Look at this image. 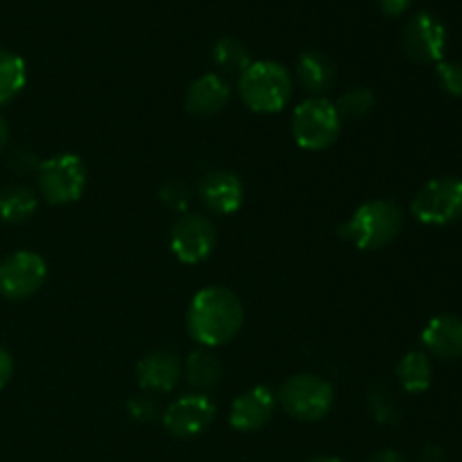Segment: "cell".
<instances>
[{
  "label": "cell",
  "instance_id": "1",
  "mask_svg": "<svg viewBox=\"0 0 462 462\" xmlns=\"http://www.w3.org/2000/svg\"><path fill=\"white\" fill-rule=\"evenodd\" d=\"M244 323V307L230 289L208 287L192 298L188 329L194 341L206 347H219L233 341Z\"/></svg>",
  "mask_w": 462,
  "mask_h": 462
},
{
  "label": "cell",
  "instance_id": "2",
  "mask_svg": "<svg viewBox=\"0 0 462 462\" xmlns=\"http://www.w3.org/2000/svg\"><path fill=\"white\" fill-rule=\"evenodd\" d=\"M402 226L404 217L400 208L386 199H377L356 208L350 221L338 228V235L361 251H379L395 242L397 235L402 233Z\"/></svg>",
  "mask_w": 462,
  "mask_h": 462
},
{
  "label": "cell",
  "instance_id": "3",
  "mask_svg": "<svg viewBox=\"0 0 462 462\" xmlns=\"http://www.w3.org/2000/svg\"><path fill=\"white\" fill-rule=\"evenodd\" d=\"M293 81L284 66L275 61H253L239 75V95L255 113H278L291 97Z\"/></svg>",
  "mask_w": 462,
  "mask_h": 462
},
{
  "label": "cell",
  "instance_id": "4",
  "mask_svg": "<svg viewBox=\"0 0 462 462\" xmlns=\"http://www.w3.org/2000/svg\"><path fill=\"white\" fill-rule=\"evenodd\" d=\"M291 131L296 144L307 152L332 147L341 134V116L328 97H310L293 111Z\"/></svg>",
  "mask_w": 462,
  "mask_h": 462
},
{
  "label": "cell",
  "instance_id": "5",
  "mask_svg": "<svg viewBox=\"0 0 462 462\" xmlns=\"http://www.w3.org/2000/svg\"><path fill=\"white\" fill-rule=\"evenodd\" d=\"M36 180L43 199L52 206H66L77 201L84 194L88 183V171L84 161L75 153H61L48 161L39 162L36 167Z\"/></svg>",
  "mask_w": 462,
  "mask_h": 462
},
{
  "label": "cell",
  "instance_id": "6",
  "mask_svg": "<svg viewBox=\"0 0 462 462\" xmlns=\"http://www.w3.org/2000/svg\"><path fill=\"white\" fill-rule=\"evenodd\" d=\"M278 402L291 418L316 422L332 411L334 388L319 374H296L280 388Z\"/></svg>",
  "mask_w": 462,
  "mask_h": 462
},
{
  "label": "cell",
  "instance_id": "7",
  "mask_svg": "<svg viewBox=\"0 0 462 462\" xmlns=\"http://www.w3.org/2000/svg\"><path fill=\"white\" fill-rule=\"evenodd\" d=\"M411 212L429 226H447L462 219V180L445 176L427 183L415 194Z\"/></svg>",
  "mask_w": 462,
  "mask_h": 462
},
{
  "label": "cell",
  "instance_id": "8",
  "mask_svg": "<svg viewBox=\"0 0 462 462\" xmlns=\"http://www.w3.org/2000/svg\"><path fill=\"white\" fill-rule=\"evenodd\" d=\"M48 266L39 253L18 251L0 262V293L9 300L34 296L45 282Z\"/></svg>",
  "mask_w": 462,
  "mask_h": 462
},
{
  "label": "cell",
  "instance_id": "9",
  "mask_svg": "<svg viewBox=\"0 0 462 462\" xmlns=\"http://www.w3.org/2000/svg\"><path fill=\"white\" fill-rule=\"evenodd\" d=\"M402 45L411 61L440 63L447 48V30L438 16L429 12H418L406 23Z\"/></svg>",
  "mask_w": 462,
  "mask_h": 462
},
{
  "label": "cell",
  "instance_id": "10",
  "mask_svg": "<svg viewBox=\"0 0 462 462\" xmlns=\"http://www.w3.org/2000/svg\"><path fill=\"white\" fill-rule=\"evenodd\" d=\"M217 246V233L210 219L183 215L171 228V251L183 264H201Z\"/></svg>",
  "mask_w": 462,
  "mask_h": 462
},
{
  "label": "cell",
  "instance_id": "11",
  "mask_svg": "<svg viewBox=\"0 0 462 462\" xmlns=\"http://www.w3.org/2000/svg\"><path fill=\"white\" fill-rule=\"evenodd\" d=\"M215 404L206 395H185L162 415V424L176 438H194L206 431L215 420Z\"/></svg>",
  "mask_w": 462,
  "mask_h": 462
},
{
  "label": "cell",
  "instance_id": "12",
  "mask_svg": "<svg viewBox=\"0 0 462 462\" xmlns=\"http://www.w3.org/2000/svg\"><path fill=\"white\" fill-rule=\"evenodd\" d=\"M278 406V397L271 388L255 386L251 391L242 393L237 400L233 402L230 409V424L237 431H260L262 427L271 422Z\"/></svg>",
  "mask_w": 462,
  "mask_h": 462
},
{
  "label": "cell",
  "instance_id": "13",
  "mask_svg": "<svg viewBox=\"0 0 462 462\" xmlns=\"http://www.w3.org/2000/svg\"><path fill=\"white\" fill-rule=\"evenodd\" d=\"M201 201L217 215H233L244 203V183L233 171H210L199 185Z\"/></svg>",
  "mask_w": 462,
  "mask_h": 462
},
{
  "label": "cell",
  "instance_id": "14",
  "mask_svg": "<svg viewBox=\"0 0 462 462\" xmlns=\"http://www.w3.org/2000/svg\"><path fill=\"white\" fill-rule=\"evenodd\" d=\"M422 343L438 359H462V319L449 314L431 319L422 332Z\"/></svg>",
  "mask_w": 462,
  "mask_h": 462
},
{
  "label": "cell",
  "instance_id": "15",
  "mask_svg": "<svg viewBox=\"0 0 462 462\" xmlns=\"http://www.w3.org/2000/svg\"><path fill=\"white\" fill-rule=\"evenodd\" d=\"M180 379V361L174 352H149L138 364V383L149 393L174 391Z\"/></svg>",
  "mask_w": 462,
  "mask_h": 462
},
{
  "label": "cell",
  "instance_id": "16",
  "mask_svg": "<svg viewBox=\"0 0 462 462\" xmlns=\"http://www.w3.org/2000/svg\"><path fill=\"white\" fill-rule=\"evenodd\" d=\"M230 99V86L221 75H203L197 81H192L185 95V106L194 116H215L224 111V106Z\"/></svg>",
  "mask_w": 462,
  "mask_h": 462
},
{
  "label": "cell",
  "instance_id": "17",
  "mask_svg": "<svg viewBox=\"0 0 462 462\" xmlns=\"http://www.w3.org/2000/svg\"><path fill=\"white\" fill-rule=\"evenodd\" d=\"M298 79L307 93L325 97V93H329L337 84V66L328 54L311 50L298 59Z\"/></svg>",
  "mask_w": 462,
  "mask_h": 462
},
{
  "label": "cell",
  "instance_id": "18",
  "mask_svg": "<svg viewBox=\"0 0 462 462\" xmlns=\"http://www.w3.org/2000/svg\"><path fill=\"white\" fill-rule=\"evenodd\" d=\"M36 210V197L25 185H7L0 189V221L23 224Z\"/></svg>",
  "mask_w": 462,
  "mask_h": 462
},
{
  "label": "cell",
  "instance_id": "19",
  "mask_svg": "<svg viewBox=\"0 0 462 462\" xmlns=\"http://www.w3.org/2000/svg\"><path fill=\"white\" fill-rule=\"evenodd\" d=\"M431 361L424 352H409L404 359L397 365V379H400L402 388L406 393H413V395H420V393L429 391L431 386Z\"/></svg>",
  "mask_w": 462,
  "mask_h": 462
},
{
  "label": "cell",
  "instance_id": "20",
  "mask_svg": "<svg viewBox=\"0 0 462 462\" xmlns=\"http://www.w3.org/2000/svg\"><path fill=\"white\" fill-rule=\"evenodd\" d=\"M185 377L189 386L199 391H210L221 382V364L212 352L197 350L185 361Z\"/></svg>",
  "mask_w": 462,
  "mask_h": 462
},
{
  "label": "cell",
  "instance_id": "21",
  "mask_svg": "<svg viewBox=\"0 0 462 462\" xmlns=\"http://www.w3.org/2000/svg\"><path fill=\"white\" fill-rule=\"evenodd\" d=\"M27 81V68L18 54L0 48V106L12 102Z\"/></svg>",
  "mask_w": 462,
  "mask_h": 462
},
{
  "label": "cell",
  "instance_id": "22",
  "mask_svg": "<svg viewBox=\"0 0 462 462\" xmlns=\"http://www.w3.org/2000/svg\"><path fill=\"white\" fill-rule=\"evenodd\" d=\"M212 59L224 72H237V75H242L253 63L246 45L237 39H230V36L217 41L215 48H212Z\"/></svg>",
  "mask_w": 462,
  "mask_h": 462
},
{
  "label": "cell",
  "instance_id": "23",
  "mask_svg": "<svg viewBox=\"0 0 462 462\" xmlns=\"http://www.w3.org/2000/svg\"><path fill=\"white\" fill-rule=\"evenodd\" d=\"M374 108V93L368 88H352L338 99L337 111L338 116H346L350 120H361V117L370 116Z\"/></svg>",
  "mask_w": 462,
  "mask_h": 462
},
{
  "label": "cell",
  "instance_id": "24",
  "mask_svg": "<svg viewBox=\"0 0 462 462\" xmlns=\"http://www.w3.org/2000/svg\"><path fill=\"white\" fill-rule=\"evenodd\" d=\"M368 404L370 413H373L377 422L395 424L400 420V406H397V400L386 386H374L368 395Z\"/></svg>",
  "mask_w": 462,
  "mask_h": 462
},
{
  "label": "cell",
  "instance_id": "25",
  "mask_svg": "<svg viewBox=\"0 0 462 462\" xmlns=\"http://www.w3.org/2000/svg\"><path fill=\"white\" fill-rule=\"evenodd\" d=\"M438 84L454 97H462V63L440 61L436 68Z\"/></svg>",
  "mask_w": 462,
  "mask_h": 462
},
{
  "label": "cell",
  "instance_id": "26",
  "mask_svg": "<svg viewBox=\"0 0 462 462\" xmlns=\"http://www.w3.org/2000/svg\"><path fill=\"white\" fill-rule=\"evenodd\" d=\"M161 201L165 203L170 210L185 212L189 206V192L180 180H167L161 188Z\"/></svg>",
  "mask_w": 462,
  "mask_h": 462
},
{
  "label": "cell",
  "instance_id": "27",
  "mask_svg": "<svg viewBox=\"0 0 462 462\" xmlns=\"http://www.w3.org/2000/svg\"><path fill=\"white\" fill-rule=\"evenodd\" d=\"M129 415L135 420V422H152L158 413L156 402L149 400V397H135V400L129 402Z\"/></svg>",
  "mask_w": 462,
  "mask_h": 462
},
{
  "label": "cell",
  "instance_id": "28",
  "mask_svg": "<svg viewBox=\"0 0 462 462\" xmlns=\"http://www.w3.org/2000/svg\"><path fill=\"white\" fill-rule=\"evenodd\" d=\"M411 3H413V0H379V9H382L386 16L397 18L402 16V14L409 12Z\"/></svg>",
  "mask_w": 462,
  "mask_h": 462
},
{
  "label": "cell",
  "instance_id": "29",
  "mask_svg": "<svg viewBox=\"0 0 462 462\" xmlns=\"http://www.w3.org/2000/svg\"><path fill=\"white\" fill-rule=\"evenodd\" d=\"M12 374H14L12 356H9L7 350H3V347H0V391L7 386L9 379H12Z\"/></svg>",
  "mask_w": 462,
  "mask_h": 462
},
{
  "label": "cell",
  "instance_id": "30",
  "mask_svg": "<svg viewBox=\"0 0 462 462\" xmlns=\"http://www.w3.org/2000/svg\"><path fill=\"white\" fill-rule=\"evenodd\" d=\"M420 462H445V451L436 445L424 447L422 456H420Z\"/></svg>",
  "mask_w": 462,
  "mask_h": 462
},
{
  "label": "cell",
  "instance_id": "31",
  "mask_svg": "<svg viewBox=\"0 0 462 462\" xmlns=\"http://www.w3.org/2000/svg\"><path fill=\"white\" fill-rule=\"evenodd\" d=\"M365 462H406L404 456L400 454V451H393V449H383L379 451V454L370 456Z\"/></svg>",
  "mask_w": 462,
  "mask_h": 462
},
{
  "label": "cell",
  "instance_id": "32",
  "mask_svg": "<svg viewBox=\"0 0 462 462\" xmlns=\"http://www.w3.org/2000/svg\"><path fill=\"white\" fill-rule=\"evenodd\" d=\"M9 143V129H7V122L0 117V153L5 152V147H7Z\"/></svg>",
  "mask_w": 462,
  "mask_h": 462
},
{
  "label": "cell",
  "instance_id": "33",
  "mask_svg": "<svg viewBox=\"0 0 462 462\" xmlns=\"http://www.w3.org/2000/svg\"><path fill=\"white\" fill-rule=\"evenodd\" d=\"M314 462H343V460H338V458H319V460H314Z\"/></svg>",
  "mask_w": 462,
  "mask_h": 462
}]
</instances>
